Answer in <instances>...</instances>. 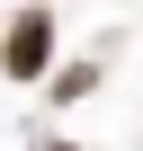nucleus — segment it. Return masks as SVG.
I'll return each instance as SVG.
<instances>
[{"label": "nucleus", "mask_w": 143, "mask_h": 151, "mask_svg": "<svg viewBox=\"0 0 143 151\" xmlns=\"http://www.w3.org/2000/svg\"><path fill=\"white\" fill-rule=\"evenodd\" d=\"M0 71H9V80H45V71H54V9H18V18H9Z\"/></svg>", "instance_id": "1"}, {"label": "nucleus", "mask_w": 143, "mask_h": 151, "mask_svg": "<svg viewBox=\"0 0 143 151\" xmlns=\"http://www.w3.org/2000/svg\"><path fill=\"white\" fill-rule=\"evenodd\" d=\"M90 89H98V62H72V71H54V98H63V107H72V98H90Z\"/></svg>", "instance_id": "2"}, {"label": "nucleus", "mask_w": 143, "mask_h": 151, "mask_svg": "<svg viewBox=\"0 0 143 151\" xmlns=\"http://www.w3.org/2000/svg\"><path fill=\"white\" fill-rule=\"evenodd\" d=\"M45 151H81V142H45Z\"/></svg>", "instance_id": "3"}]
</instances>
